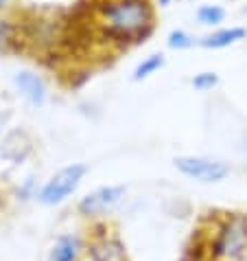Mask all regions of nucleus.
<instances>
[{
	"mask_svg": "<svg viewBox=\"0 0 247 261\" xmlns=\"http://www.w3.org/2000/svg\"><path fill=\"white\" fill-rule=\"evenodd\" d=\"M101 9L110 38L140 42L153 29V11L147 0H107Z\"/></svg>",
	"mask_w": 247,
	"mask_h": 261,
	"instance_id": "f257e3e1",
	"label": "nucleus"
},
{
	"mask_svg": "<svg viewBox=\"0 0 247 261\" xmlns=\"http://www.w3.org/2000/svg\"><path fill=\"white\" fill-rule=\"evenodd\" d=\"M214 257L223 261H241L247 257V217L232 215L217 230L212 244Z\"/></svg>",
	"mask_w": 247,
	"mask_h": 261,
	"instance_id": "f03ea898",
	"label": "nucleus"
},
{
	"mask_svg": "<svg viewBox=\"0 0 247 261\" xmlns=\"http://www.w3.org/2000/svg\"><path fill=\"white\" fill-rule=\"evenodd\" d=\"M85 173H88V165H83V163H72L68 167H61V169L57 171L55 176H50L48 182L42 187V191L38 195L40 202L46 206H55V204L66 202L70 195L79 189Z\"/></svg>",
	"mask_w": 247,
	"mask_h": 261,
	"instance_id": "7ed1b4c3",
	"label": "nucleus"
},
{
	"mask_svg": "<svg viewBox=\"0 0 247 261\" xmlns=\"http://www.w3.org/2000/svg\"><path fill=\"white\" fill-rule=\"evenodd\" d=\"M173 165L177 167L184 176L197 180V182H221L230 176V165L217 158H206V156H177Z\"/></svg>",
	"mask_w": 247,
	"mask_h": 261,
	"instance_id": "20e7f679",
	"label": "nucleus"
},
{
	"mask_svg": "<svg viewBox=\"0 0 247 261\" xmlns=\"http://www.w3.org/2000/svg\"><path fill=\"white\" fill-rule=\"evenodd\" d=\"M125 193H127V189L122 185L99 187V189H94L92 193L81 198V202H79V213L81 215H101L118 204V202L125 198Z\"/></svg>",
	"mask_w": 247,
	"mask_h": 261,
	"instance_id": "39448f33",
	"label": "nucleus"
},
{
	"mask_svg": "<svg viewBox=\"0 0 247 261\" xmlns=\"http://www.w3.org/2000/svg\"><path fill=\"white\" fill-rule=\"evenodd\" d=\"M33 151V141L28 139V134L22 129H13L5 136L3 145H0V156H5L9 163H22Z\"/></svg>",
	"mask_w": 247,
	"mask_h": 261,
	"instance_id": "423d86ee",
	"label": "nucleus"
},
{
	"mask_svg": "<svg viewBox=\"0 0 247 261\" xmlns=\"http://www.w3.org/2000/svg\"><path fill=\"white\" fill-rule=\"evenodd\" d=\"M13 82H16L18 90L22 92V97L28 101V103L44 106L48 92H46L44 79H42L40 75H35V72H31V70H20V72H16Z\"/></svg>",
	"mask_w": 247,
	"mask_h": 261,
	"instance_id": "0eeeda50",
	"label": "nucleus"
},
{
	"mask_svg": "<svg viewBox=\"0 0 247 261\" xmlns=\"http://www.w3.org/2000/svg\"><path fill=\"white\" fill-rule=\"evenodd\" d=\"M247 38V31L243 27H230V29H219V31L206 35L199 40V46L203 48H228L236 42Z\"/></svg>",
	"mask_w": 247,
	"mask_h": 261,
	"instance_id": "6e6552de",
	"label": "nucleus"
},
{
	"mask_svg": "<svg viewBox=\"0 0 247 261\" xmlns=\"http://www.w3.org/2000/svg\"><path fill=\"white\" fill-rule=\"evenodd\" d=\"M92 261H125V248L116 239H101L90 248Z\"/></svg>",
	"mask_w": 247,
	"mask_h": 261,
	"instance_id": "1a4fd4ad",
	"label": "nucleus"
},
{
	"mask_svg": "<svg viewBox=\"0 0 247 261\" xmlns=\"http://www.w3.org/2000/svg\"><path fill=\"white\" fill-rule=\"evenodd\" d=\"M79 255V239L64 235L55 242L53 250L48 255V261H75Z\"/></svg>",
	"mask_w": 247,
	"mask_h": 261,
	"instance_id": "9d476101",
	"label": "nucleus"
},
{
	"mask_svg": "<svg viewBox=\"0 0 247 261\" xmlns=\"http://www.w3.org/2000/svg\"><path fill=\"white\" fill-rule=\"evenodd\" d=\"M164 55L162 53H153V55H149V57H144V60L138 64L136 66V70H134V82H142V79H147V77H151L153 72H158L160 68L164 66Z\"/></svg>",
	"mask_w": 247,
	"mask_h": 261,
	"instance_id": "9b49d317",
	"label": "nucleus"
},
{
	"mask_svg": "<svg viewBox=\"0 0 247 261\" xmlns=\"http://www.w3.org/2000/svg\"><path fill=\"white\" fill-rule=\"evenodd\" d=\"M197 20L206 27H217L225 20V9L221 5H201L197 9Z\"/></svg>",
	"mask_w": 247,
	"mask_h": 261,
	"instance_id": "f8f14e48",
	"label": "nucleus"
},
{
	"mask_svg": "<svg viewBox=\"0 0 247 261\" xmlns=\"http://www.w3.org/2000/svg\"><path fill=\"white\" fill-rule=\"evenodd\" d=\"M166 44H169V48L173 50H184V48H191L195 44V38L191 33L181 31V29H177V31H171L169 33V40H166Z\"/></svg>",
	"mask_w": 247,
	"mask_h": 261,
	"instance_id": "ddd939ff",
	"label": "nucleus"
},
{
	"mask_svg": "<svg viewBox=\"0 0 247 261\" xmlns=\"http://www.w3.org/2000/svg\"><path fill=\"white\" fill-rule=\"evenodd\" d=\"M193 88L195 90H212L217 84H219V75L217 72H199V75L193 77Z\"/></svg>",
	"mask_w": 247,
	"mask_h": 261,
	"instance_id": "4468645a",
	"label": "nucleus"
},
{
	"mask_svg": "<svg viewBox=\"0 0 247 261\" xmlns=\"http://www.w3.org/2000/svg\"><path fill=\"white\" fill-rule=\"evenodd\" d=\"M9 117H11V114H9V112H5V114H3V112H0V132H3V127L7 125V121H9Z\"/></svg>",
	"mask_w": 247,
	"mask_h": 261,
	"instance_id": "2eb2a0df",
	"label": "nucleus"
},
{
	"mask_svg": "<svg viewBox=\"0 0 247 261\" xmlns=\"http://www.w3.org/2000/svg\"><path fill=\"white\" fill-rule=\"evenodd\" d=\"M173 3V0H160V7H169Z\"/></svg>",
	"mask_w": 247,
	"mask_h": 261,
	"instance_id": "dca6fc26",
	"label": "nucleus"
},
{
	"mask_svg": "<svg viewBox=\"0 0 247 261\" xmlns=\"http://www.w3.org/2000/svg\"><path fill=\"white\" fill-rule=\"evenodd\" d=\"M3 3H7V0H0V5H3Z\"/></svg>",
	"mask_w": 247,
	"mask_h": 261,
	"instance_id": "f3484780",
	"label": "nucleus"
},
{
	"mask_svg": "<svg viewBox=\"0 0 247 261\" xmlns=\"http://www.w3.org/2000/svg\"><path fill=\"white\" fill-rule=\"evenodd\" d=\"M245 11H247V9H245Z\"/></svg>",
	"mask_w": 247,
	"mask_h": 261,
	"instance_id": "a211bd4d",
	"label": "nucleus"
}]
</instances>
